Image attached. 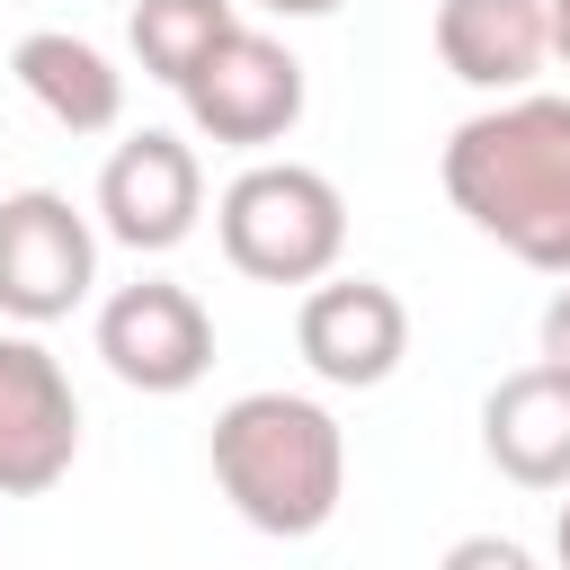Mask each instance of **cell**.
I'll return each instance as SVG.
<instances>
[{
    "mask_svg": "<svg viewBox=\"0 0 570 570\" xmlns=\"http://www.w3.org/2000/svg\"><path fill=\"white\" fill-rule=\"evenodd\" d=\"M178 98H187V125H196L205 142H223V151H267V142H285V134L303 125V62H294L276 36L232 27V36L178 80Z\"/></svg>",
    "mask_w": 570,
    "mask_h": 570,
    "instance_id": "cell-4",
    "label": "cell"
},
{
    "mask_svg": "<svg viewBox=\"0 0 570 570\" xmlns=\"http://www.w3.org/2000/svg\"><path fill=\"white\" fill-rule=\"evenodd\" d=\"M80 454V392L45 338H0V499H45Z\"/></svg>",
    "mask_w": 570,
    "mask_h": 570,
    "instance_id": "cell-7",
    "label": "cell"
},
{
    "mask_svg": "<svg viewBox=\"0 0 570 570\" xmlns=\"http://www.w3.org/2000/svg\"><path fill=\"white\" fill-rule=\"evenodd\" d=\"M543 365H561V374H570V285L543 303Z\"/></svg>",
    "mask_w": 570,
    "mask_h": 570,
    "instance_id": "cell-15",
    "label": "cell"
},
{
    "mask_svg": "<svg viewBox=\"0 0 570 570\" xmlns=\"http://www.w3.org/2000/svg\"><path fill=\"white\" fill-rule=\"evenodd\" d=\"M481 454L517 490H570V374L561 365H517L481 401Z\"/></svg>",
    "mask_w": 570,
    "mask_h": 570,
    "instance_id": "cell-10",
    "label": "cell"
},
{
    "mask_svg": "<svg viewBox=\"0 0 570 570\" xmlns=\"http://www.w3.org/2000/svg\"><path fill=\"white\" fill-rule=\"evenodd\" d=\"M543 18H552V53L570 62V0H543Z\"/></svg>",
    "mask_w": 570,
    "mask_h": 570,
    "instance_id": "cell-16",
    "label": "cell"
},
{
    "mask_svg": "<svg viewBox=\"0 0 570 570\" xmlns=\"http://www.w3.org/2000/svg\"><path fill=\"white\" fill-rule=\"evenodd\" d=\"M436 570H534V552L508 543V534H463V543H445Z\"/></svg>",
    "mask_w": 570,
    "mask_h": 570,
    "instance_id": "cell-14",
    "label": "cell"
},
{
    "mask_svg": "<svg viewBox=\"0 0 570 570\" xmlns=\"http://www.w3.org/2000/svg\"><path fill=\"white\" fill-rule=\"evenodd\" d=\"M9 80H18L62 134H107V125L125 116V71H116L89 36H71V27H27V36L9 45Z\"/></svg>",
    "mask_w": 570,
    "mask_h": 570,
    "instance_id": "cell-12",
    "label": "cell"
},
{
    "mask_svg": "<svg viewBox=\"0 0 570 570\" xmlns=\"http://www.w3.org/2000/svg\"><path fill=\"white\" fill-rule=\"evenodd\" d=\"M436 62L463 89L517 98L552 62V18L543 0H436Z\"/></svg>",
    "mask_w": 570,
    "mask_h": 570,
    "instance_id": "cell-11",
    "label": "cell"
},
{
    "mask_svg": "<svg viewBox=\"0 0 570 570\" xmlns=\"http://www.w3.org/2000/svg\"><path fill=\"white\" fill-rule=\"evenodd\" d=\"M258 9H276V18H330L338 0H258Z\"/></svg>",
    "mask_w": 570,
    "mask_h": 570,
    "instance_id": "cell-17",
    "label": "cell"
},
{
    "mask_svg": "<svg viewBox=\"0 0 570 570\" xmlns=\"http://www.w3.org/2000/svg\"><path fill=\"white\" fill-rule=\"evenodd\" d=\"M552 561L570 570V499H561V517H552Z\"/></svg>",
    "mask_w": 570,
    "mask_h": 570,
    "instance_id": "cell-18",
    "label": "cell"
},
{
    "mask_svg": "<svg viewBox=\"0 0 570 570\" xmlns=\"http://www.w3.org/2000/svg\"><path fill=\"white\" fill-rule=\"evenodd\" d=\"M214 481L240 508V525L303 543L347 499V436L312 392H240L214 419Z\"/></svg>",
    "mask_w": 570,
    "mask_h": 570,
    "instance_id": "cell-2",
    "label": "cell"
},
{
    "mask_svg": "<svg viewBox=\"0 0 570 570\" xmlns=\"http://www.w3.org/2000/svg\"><path fill=\"white\" fill-rule=\"evenodd\" d=\"M294 347H303V365H312L321 383L374 392V383H392L401 356H410V312H401V294L374 285V276H321V285L303 294V312H294Z\"/></svg>",
    "mask_w": 570,
    "mask_h": 570,
    "instance_id": "cell-9",
    "label": "cell"
},
{
    "mask_svg": "<svg viewBox=\"0 0 570 570\" xmlns=\"http://www.w3.org/2000/svg\"><path fill=\"white\" fill-rule=\"evenodd\" d=\"M240 27V9L232 0H134V18H125V36H134V62L151 71V80H187L223 36Z\"/></svg>",
    "mask_w": 570,
    "mask_h": 570,
    "instance_id": "cell-13",
    "label": "cell"
},
{
    "mask_svg": "<svg viewBox=\"0 0 570 570\" xmlns=\"http://www.w3.org/2000/svg\"><path fill=\"white\" fill-rule=\"evenodd\" d=\"M89 285H98V232H89V214L71 196H53V187L0 196V312L27 321V330H45L71 303H89Z\"/></svg>",
    "mask_w": 570,
    "mask_h": 570,
    "instance_id": "cell-5",
    "label": "cell"
},
{
    "mask_svg": "<svg viewBox=\"0 0 570 570\" xmlns=\"http://www.w3.org/2000/svg\"><path fill=\"white\" fill-rule=\"evenodd\" d=\"M98 356H107V374H116L125 392L169 401V392L205 383V365H214V321H205V303H196L187 285L142 276V285H116V294L98 303Z\"/></svg>",
    "mask_w": 570,
    "mask_h": 570,
    "instance_id": "cell-6",
    "label": "cell"
},
{
    "mask_svg": "<svg viewBox=\"0 0 570 570\" xmlns=\"http://www.w3.org/2000/svg\"><path fill=\"white\" fill-rule=\"evenodd\" d=\"M196 214H205V160H196V142L142 125V134H125L107 151V169H98V232L107 240L160 258V249H178L196 232Z\"/></svg>",
    "mask_w": 570,
    "mask_h": 570,
    "instance_id": "cell-8",
    "label": "cell"
},
{
    "mask_svg": "<svg viewBox=\"0 0 570 570\" xmlns=\"http://www.w3.org/2000/svg\"><path fill=\"white\" fill-rule=\"evenodd\" d=\"M436 178L481 240L543 276H570V98L517 89L463 116L436 151Z\"/></svg>",
    "mask_w": 570,
    "mask_h": 570,
    "instance_id": "cell-1",
    "label": "cell"
},
{
    "mask_svg": "<svg viewBox=\"0 0 570 570\" xmlns=\"http://www.w3.org/2000/svg\"><path fill=\"white\" fill-rule=\"evenodd\" d=\"M223 258L258 285H321L347 249V196L312 160H249L214 196Z\"/></svg>",
    "mask_w": 570,
    "mask_h": 570,
    "instance_id": "cell-3",
    "label": "cell"
}]
</instances>
